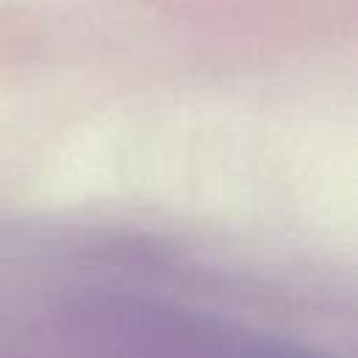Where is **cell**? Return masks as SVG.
<instances>
[{
  "label": "cell",
  "instance_id": "cell-1",
  "mask_svg": "<svg viewBox=\"0 0 358 358\" xmlns=\"http://www.w3.org/2000/svg\"><path fill=\"white\" fill-rule=\"evenodd\" d=\"M213 336H215L218 358H330L313 347H305L280 336H268V333L218 327Z\"/></svg>",
  "mask_w": 358,
  "mask_h": 358
}]
</instances>
